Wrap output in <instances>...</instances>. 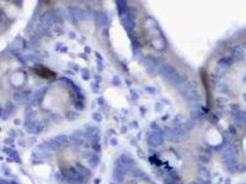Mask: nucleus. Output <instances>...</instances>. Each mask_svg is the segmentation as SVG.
I'll use <instances>...</instances> for the list:
<instances>
[{"label": "nucleus", "instance_id": "7", "mask_svg": "<svg viewBox=\"0 0 246 184\" xmlns=\"http://www.w3.org/2000/svg\"><path fill=\"white\" fill-rule=\"evenodd\" d=\"M243 98H244V100L246 101V93H245V94H243Z\"/></svg>", "mask_w": 246, "mask_h": 184}, {"label": "nucleus", "instance_id": "2", "mask_svg": "<svg viewBox=\"0 0 246 184\" xmlns=\"http://www.w3.org/2000/svg\"><path fill=\"white\" fill-rule=\"evenodd\" d=\"M245 54L244 50L240 47H235L232 52L231 58L233 61H240L245 58Z\"/></svg>", "mask_w": 246, "mask_h": 184}, {"label": "nucleus", "instance_id": "6", "mask_svg": "<svg viewBox=\"0 0 246 184\" xmlns=\"http://www.w3.org/2000/svg\"><path fill=\"white\" fill-rule=\"evenodd\" d=\"M0 184H15V183L7 182V181H0Z\"/></svg>", "mask_w": 246, "mask_h": 184}, {"label": "nucleus", "instance_id": "1", "mask_svg": "<svg viewBox=\"0 0 246 184\" xmlns=\"http://www.w3.org/2000/svg\"><path fill=\"white\" fill-rule=\"evenodd\" d=\"M112 184H156L143 173L130 170L117 175Z\"/></svg>", "mask_w": 246, "mask_h": 184}, {"label": "nucleus", "instance_id": "4", "mask_svg": "<svg viewBox=\"0 0 246 184\" xmlns=\"http://www.w3.org/2000/svg\"><path fill=\"white\" fill-rule=\"evenodd\" d=\"M216 101L218 104H221V105H223V104H225L227 102V99L224 98V97H218L216 99Z\"/></svg>", "mask_w": 246, "mask_h": 184}, {"label": "nucleus", "instance_id": "5", "mask_svg": "<svg viewBox=\"0 0 246 184\" xmlns=\"http://www.w3.org/2000/svg\"><path fill=\"white\" fill-rule=\"evenodd\" d=\"M230 107L232 108V109L235 110V109H238L239 108V106L235 105H230Z\"/></svg>", "mask_w": 246, "mask_h": 184}, {"label": "nucleus", "instance_id": "3", "mask_svg": "<svg viewBox=\"0 0 246 184\" xmlns=\"http://www.w3.org/2000/svg\"><path fill=\"white\" fill-rule=\"evenodd\" d=\"M232 63H233V61H232V59L231 58H229V57L223 58L220 59L218 61L219 66H221V67H222V68H227L228 66H231Z\"/></svg>", "mask_w": 246, "mask_h": 184}]
</instances>
